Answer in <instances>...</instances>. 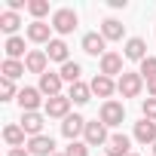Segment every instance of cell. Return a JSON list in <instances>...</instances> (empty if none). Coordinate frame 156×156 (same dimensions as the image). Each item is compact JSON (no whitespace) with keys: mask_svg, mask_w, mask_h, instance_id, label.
I'll list each match as a JSON object with an SVG mask.
<instances>
[{"mask_svg":"<svg viewBox=\"0 0 156 156\" xmlns=\"http://www.w3.org/2000/svg\"><path fill=\"white\" fill-rule=\"evenodd\" d=\"M3 49H6V58H12V61H19V58L25 55V37H9ZM25 58H28V55H25Z\"/></svg>","mask_w":156,"mask_h":156,"instance_id":"cb8c5ba5","label":"cell"},{"mask_svg":"<svg viewBox=\"0 0 156 156\" xmlns=\"http://www.w3.org/2000/svg\"><path fill=\"white\" fill-rule=\"evenodd\" d=\"M86 122H89V119H83L80 113H70V116L61 122V135H64L67 141H76V138L86 132Z\"/></svg>","mask_w":156,"mask_h":156,"instance_id":"ba28073f","label":"cell"},{"mask_svg":"<svg viewBox=\"0 0 156 156\" xmlns=\"http://www.w3.org/2000/svg\"><path fill=\"white\" fill-rule=\"evenodd\" d=\"M147 92H150V98H156V83H150V86H147Z\"/></svg>","mask_w":156,"mask_h":156,"instance_id":"836d02e7","label":"cell"},{"mask_svg":"<svg viewBox=\"0 0 156 156\" xmlns=\"http://www.w3.org/2000/svg\"><path fill=\"white\" fill-rule=\"evenodd\" d=\"M25 34H28V40H31V43H52V40H49L52 25H46V22H31Z\"/></svg>","mask_w":156,"mask_h":156,"instance_id":"2e32d148","label":"cell"},{"mask_svg":"<svg viewBox=\"0 0 156 156\" xmlns=\"http://www.w3.org/2000/svg\"><path fill=\"white\" fill-rule=\"evenodd\" d=\"M58 73H61V80H64V83H70V86H73V83H80L83 67L76 64V61H67V64H61V70H58Z\"/></svg>","mask_w":156,"mask_h":156,"instance_id":"484cf974","label":"cell"},{"mask_svg":"<svg viewBox=\"0 0 156 156\" xmlns=\"http://www.w3.org/2000/svg\"><path fill=\"white\" fill-rule=\"evenodd\" d=\"M132 153V141L126 135H110L107 141V156H129Z\"/></svg>","mask_w":156,"mask_h":156,"instance_id":"e0dca14e","label":"cell"},{"mask_svg":"<svg viewBox=\"0 0 156 156\" xmlns=\"http://www.w3.org/2000/svg\"><path fill=\"white\" fill-rule=\"evenodd\" d=\"M126 58H129V61H144V58H147V43H144L141 37L126 40Z\"/></svg>","mask_w":156,"mask_h":156,"instance_id":"d6986e66","label":"cell"},{"mask_svg":"<svg viewBox=\"0 0 156 156\" xmlns=\"http://www.w3.org/2000/svg\"><path fill=\"white\" fill-rule=\"evenodd\" d=\"M28 12L34 16V22H43V16L49 12V3L46 0H28Z\"/></svg>","mask_w":156,"mask_h":156,"instance_id":"83f0119b","label":"cell"},{"mask_svg":"<svg viewBox=\"0 0 156 156\" xmlns=\"http://www.w3.org/2000/svg\"><path fill=\"white\" fill-rule=\"evenodd\" d=\"M40 95H43L40 89L25 86V89L19 92V98H16V101H19V107H22V113H37V107H40V101H43Z\"/></svg>","mask_w":156,"mask_h":156,"instance_id":"8992f818","label":"cell"},{"mask_svg":"<svg viewBox=\"0 0 156 156\" xmlns=\"http://www.w3.org/2000/svg\"><path fill=\"white\" fill-rule=\"evenodd\" d=\"M3 141L16 150V147H25V129L22 126H16V122H9L6 129H3Z\"/></svg>","mask_w":156,"mask_h":156,"instance_id":"44dd1931","label":"cell"},{"mask_svg":"<svg viewBox=\"0 0 156 156\" xmlns=\"http://www.w3.org/2000/svg\"><path fill=\"white\" fill-rule=\"evenodd\" d=\"M6 156H31V153H28V147H16V150H9Z\"/></svg>","mask_w":156,"mask_h":156,"instance_id":"d6a6232c","label":"cell"},{"mask_svg":"<svg viewBox=\"0 0 156 156\" xmlns=\"http://www.w3.org/2000/svg\"><path fill=\"white\" fill-rule=\"evenodd\" d=\"M12 98H19V92H16V83L12 80H0V101H12Z\"/></svg>","mask_w":156,"mask_h":156,"instance_id":"f1b7e54d","label":"cell"},{"mask_svg":"<svg viewBox=\"0 0 156 156\" xmlns=\"http://www.w3.org/2000/svg\"><path fill=\"white\" fill-rule=\"evenodd\" d=\"M19 9H28V0H9V12H19Z\"/></svg>","mask_w":156,"mask_h":156,"instance_id":"1f68e13d","label":"cell"},{"mask_svg":"<svg viewBox=\"0 0 156 156\" xmlns=\"http://www.w3.org/2000/svg\"><path fill=\"white\" fill-rule=\"evenodd\" d=\"M46 64H49V55H46V49H31L28 52V58H25V67H28V73H46Z\"/></svg>","mask_w":156,"mask_h":156,"instance_id":"30bf717a","label":"cell"},{"mask_svg":"<svg viewBox=\"0 0 156 156\" xmlns=\"http://www.w3.org/2000/svg\"><path fill=\"white\" fill-rule=\"evenodd\" d=\"M61 86H64V80H61V73H52V70H46L43 76H40V92L46 95V98H55V95H61Z\"/></svg>","mask_w":156,"mask_h":156,"instance_id":"9c48e42d","label":"cell"},{"mask_svg":"<svg viewBox=\"0 0 156 156\" xmlns=\"http://www.w3.org/2000/svg\"><path fill=\"white\" fill-rule=\"evenodd\" d=\"M138 73L147 80V86H150V83H156V58H153V55H147V58L141 61V70H138Z\"/></svg>","mask_w":156,"mask_h":156,"instance_id":"4316f807","label":"cell"},{"mask_svg":"<svg viewBox=\"0 0 156 156\" xmlns=\"http://www.w3.org/2000/svg\"><path fill=\"white\" fill-rule=\"evenodd\" d=\"M101 73H104V76H110V80H113L116 73L122 76V73H126V70H122V55H116V52H107V55L101 58Z\"/></svg>","mask_w":156,"mask_h":156,"instance_id":"9a60e30c","label":"cell"},{"mask_svg":"<svg viewBox=\"0 0 156 156\" xmlns=\"http://www.w3.org/2000/svg\"><path fill=\"white\" fill-rule=\"evenodd\" d=\"M55 156H64V153H55Z\"/></svg>","mask_w":156,"mask_h":156,"instance_id":"8d00e7d4","label":"cell"},{"mask_svg":"<svg viewBox=\"0 0 156 156\" xmlns=\"http://www.w3.org/2000/svg\"><path fill=\"white\" fill-rule=\"evenodd\" d=\"M0 70H3V76H6V80H12V83H16L19 76H22V73L28 70V67H25V61H12V58H6Z\"/></svg>","mask_w":156,"mask_h":156,"instance_id":"d4e9b609","label":"cell"},{"mask_svg":"<svg viewBox=\"0 0 156 156\" xmlns=\"http://www.w3.org/2000/svg\"><path fill=\"white\" fill-rule=\"evenodd\" d=\"M141 113H144V119L156 122V98H147V101L141 104Z\"/></svg>","mask_w":156,"mask_h":156,"instance_id":"4dcf8cb0","label":"cell"},{"mask_svg":"<svg viewBox=\"0 0 156 156\" xmlns=\"http://www.w3.org/2000/svg\"><path fill=\"white\" fill-rule=\"evenodd\" d=\"M28 153L31 156H55V141L52 135H37L28 141Z\"/></svg>","mask_w":156,"mask_h":156,"instance_id":"52a82bcc","label":"cell"},{"mask_svg":"<svg viewBox=\"0 0 156 156\" xmlns=\"http://www.w3.org/2000/svg\"><path fill=\"white\" fill-rule=\"evenodd\" d=\"M43 126H46V116H43V113H22V129H25V135L37 138V135H43Z\"/></svg>","mask_w":156,"mask_h":156,"instance_id":"5bb4252c","label":"cell"},{"mask_svg":"<svg viewBox=\"0 0 156 156\" xmlns=\"http://www.w3.org/2000/svg\"><path fill=\"white\" fill-rule=\"evenodd\" d=\"M122 119H126V107H122L119 101L110 98V101L101 104V122H104V126H119Z\"/></svg>","mask_w":156,"mask_h":156,"instance_id":"5b68a950","label":"cell"},{"mask_svg":"<svg viewBox=\"0 0 156 156\" xmlns=\"http://www.w3.org/2000/svg\"><path fill=\"white\" fill-rule=\"evenodd\" d=\"M153 156H156V144H153Z\"/></svg>","mask_w":156,"mask_h":156,"instance_id":"e575fe53","label":"cell"},{"mask_svg":"<svg viewBox=\"0 0 156 156\" xmlns=\"http://www.w3.org/2000/svg\"><path fill=\"white\" fill-rule=\"evenodd\" d=\"M70 104H73V101H70L67 95L46 98V116H49V119H61V122H64V119L70 116Z\"/></svg>","mask_w":156,"mask_h":156,"instance_id":"3957f363","label":"cell"},{"mask_svg":"<svg viewBox=\"0 0 156 156\" xmlns=\"http://www.w3.org/2000/svg\"><path fill=\"white\" fill-rule=\"evenodd\" d=\"M19 25H22V19H19V12H0V31H6L9 37H16V31H19Z\"/></svg>","mask_w":156,"mask_h":156,"instance_id":"603a6c76","label":"cell"},{"mask_svg":"<svg viewBox=\"0 0 156 156\" xmlns=\"http://www.w3.org/2000/svg\"><path fill=\"white\" fill-rule=\"evenodd\" d=\"M129 156H138V153H129Z\"/></svg>","mask_w":156,"mask_h":156,"instance_id":"d590c367","label":"cell"},{"mask_svg":"<svg viewBox=\"0 0 156 156\" xmlns=\"http://www.w3.org/2000/svg\"><path fill=\"white\" fill-rule=\"evenodd\" d=\"M135 141L138 144H156V122H150V119H141V122H135Z\"/></svg>","mask_w":156,"mask_h":156,"instance_id":"7c38bea8","label":"cell"},{"mask_svg":"<svg viewBox=\"0 0 156 156\" xmlns=\"http://www.w3.org/2000/svg\"><path fill=\"white\" fill-rule=\"evenodd\" d=\"M104 46H107V40H104L98 31H92V34L83 37V52H86V55H101V58H104V55H107Z\"/></svg>","mask_w":156,"mask_h":156,"instance_id":"8fae6325","label":"cell"},{"mask_svg":"<svg viewBox=\"0 0 156 156\" xmlns=\"http://www.w3.org/2000/svg\"><path fill=\"white\" fill-rule=\"evenodd\" d=\"M89 86H92V95H98V98H104V101H110V95L116 92V83L110 80V76H104V73H98Z\"/></svg>","mask_w":156,"mask_h":156,"instance_id":"4fadbf2b","label":"cell"},{"mask_svg":"<svg viewBox=\"0 0 156 156\" xmlns=\"http://www.w3.org/2000/svg\"><path fill=\"white\" fill-rule=\"evenodd\" d=\"M67 98H70L73 104H86V101L92 98V86L83 83V80H80V83H73V86L67 89Z\"/></svg>","mask_w":156,"mask_h":156,"instance_id":"ffe728a7","label":"cell"},{"mask_svg":"<svg viewBox=\"0 0 156 156\" xmlns=\"http://www.w3.org/2000/svg\"><path fill=\"white\" fill-rule=\"evenodd\" d=\"M46 55H49V61H61V64L70 61V58H67V43H64V40H52V43L46 46Z\"/></svg>","mask_w":156,"mask_h":156,"instance_id":"7402d4cb","label":"cell"},{"mask_svg":"<svg viewBox=\"0 0 156 156\" xmlns=\"http://www.w3.org/2000/svg\"><path fill=\"white\" fill-rule=\"evenodd\" d=\"M83 141H86L89 147H101V144H107V141H110L107 126H104L101 119H89V122H86V132H83Z\"/></svg>","mask_w":156,"mask_h":156,"instance_id":"7a4b0ae2","label":"cell"},{"mask_svg":"<svg viewBox=\"0 0 156 156\" xmlns=\"http://www.w3.org/2000/svg\"><path fill=\"white\" fill-rule=\"evenodd\" d=\"M73 28H76V12H73V9H55V12H52V31L70 34Z\"/></svg>","mask_w":156,"mask_h":156,"instance_id":"277c9868","label":"cell"},{"mask_svg":"<svg viewBox=\"0 0 156 156\" xmlns=\"http://www.w3.org/2000/svg\"><path fill=\"white\" fill-rule=\"evenodd\" d=\"M122 34H126V25L119 19H104L101 22V37L104 40H122Z\"/></svg>","mask_w":156,"mask_h":156,"instance_id":"ac0fdd59","label":"cell"},{"mask_svg":"<svg viewBox=\"0 0 156 156\" xmlns=\"http://www.w3.org/2000/svg\"><path fill=\"white\" fill-rule=\"evenodd\" d=\"M64 156H89V144L86 141H70V147L64 150Z\"/></svg>","mask_w":156,"mask_h":156,"instance_id":"f546056e","label":"cell"},{"mask_svg":"<svg viewBox=\"0 0 156 156\" xmlns=\"http://www.w3.org/2000/svg\"><path fill=\"white\" fill-rule=\"evenodd\" d=\"M141 89H144V76H141V73H129V70H126L119 80H116V92H119L122 98H138Z\"/></svg>","mask_w":156,"mask_h":156,"instance_id":"6da1fadb","label":"cell"}]
</instances>
